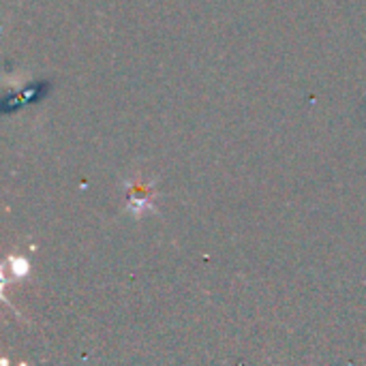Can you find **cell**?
Segmentation results:
<instances>
[{"instance_id":"6da1fadb","label":"cell","mask_w":366,"mask_h":366,"mask_svg":"<svg viewBox=\"0 0 366 366\" xmlns=\"http://www.w3.org/2000/svg\"><path fill=\"white\" fill-rule=\"evenodd\" d=\"M127 199H129V210L133 215H141V210H152L154 208L150 189L144 187V184H131L129 193H127Z\"/></svg>"}]
</instances>
